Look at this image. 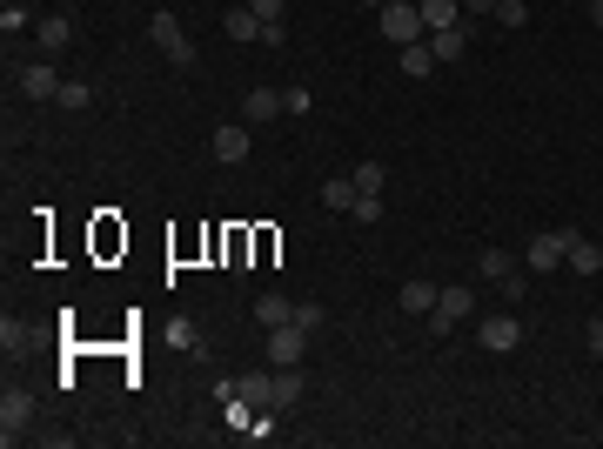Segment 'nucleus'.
<instances>
[{
    "instance_id": "f257e3e1",
    "label": "nucleus",
    "mask_w": 603,
    "mask_h": 449,
    "mask_svg": "<svg viewBox=\"0 0 603 449\" xmlns=\"http://www.w3.org/2000/svg\"><path fill=\"white\" fill-rule=\"evenodd\" d=\"M376 27H382V41H389V47H416V41H429L423 7H416V0H389V7H376Z\"/></svg>"
},
{
    "instance_id": "f03ea898",
    "label": "nucleus",
    "mask_w": 603,
    "mask_h": 449,
    "mask_svg": "<svg viewBox=\"0 0 603 449\" xmlns=\"http://www.w3.org/2000/svg\"><path fill=\"white\" fill-rule=\"evenodd\" d=\"M456 322H476V289H469V282H449V289L436 295V309H429V329H436V336H449Z\"/></svg>"
},
{
    "instance_id": "7ed1b4c3",
    "label": "nucleus",
    "mask_w": 603,
    "mask_h": 449,
    "mask_svg": "<svg viewBox=\"0 0 603 449\" xmlns=\"http://www.w3.org/2000/svg\"><path fill=\"white\" fill-rule=\"evenodd\" d=\"M148 34H155V47L175 61V68H195V41H188V27H181L175 14H155V21H148Z\"/></svg>"
},
{
    "instance_id": "20e7f679",
    "label": "nucleus",
    "mask_w": 603,
    "mask_h": 449,
    "mask_svg": "<svg viewBox=\"0 0 603 449\" xmlns=\"http://www.w3.org/2000/svg\"><path fill=\"white\" fill-rule=\"evenodd\" d=\"M302 356H309V329H295V322L268 329V369H302Z\"/></svg>"
},
{
    "instance_id": "39448f33",
    "label": "nucleus",
    "mask_w": 603,
    "mask_h": 449,
    "mask_svg": "<svg viewBox=\"0 0 603 449\" xmlns=\"http://www.w3.org/2000/svg\"><path fill=\"white\" fill-rule=\"evenodd\" d=\"M27 423H34V396H27V389H7V396H0V443H21Z\"/></svg>"
},
{
    "instance_id": "423d86ee",
    "label": "nucleus",
    "mask_w": 603,
    "mask_h": 449,
    "mask_svg": "<svg viewBox=\"0 0 603 449\" xmlns=\"http://www.w3.org/2000/svg\"><path fill=\"white\" fill-rule=\"evenodd\" d=\"M476 342H483L490 356H510L516 342H523V322H516V315H483V322H476Z\"/></svg>"
},
{
    "instance_id": "0eeeda50",
    "label": "nucleus",
    "mask_w": 603,
    "mask_h": 449,
    "mask_svg": "<svg viewBox=\"0 0 603 449\" xmlns=\"http://www.w3.org/2000/svg\"><path fill=\"white\" fill-rule=\"evenodd\" d=\"M563 269L570 275H597L603 269V248L583 235V228H563Z\"/></svg>"
},
{
    "instance_id": "6e6552de",
    "label": "nucleus",
    "mask_w": 603,
    "mask_h": 449,
    "mask_svg": "<svg viewBox=\"0 0 603 449\" xmlns=\"http://www.w3.org/2000/svg\"><path fill=\"white\" fill-rule=\"evenodd\" d=\"M208 148H215V161H228V168H235V161H248V148H255V135H248V121H222Z\"/></svg>"
},
{
    "instance_id": "1a4fd4ad",
    "label": "nucleus",
    "mask_w": 603,
    "mask_h": 449,
    "mask_svg": "<svg viewBox=\"0 0 603 449\" xmlns=\"http://www.w3.org/2000/svg\"><path fill=\"white\" fill-rule=\"evenodd\" d=\"M523 269H563V228H543V235H530V248H523Z\"/></svg>"
},
{
    "instance_id": "9d476101",
    "label": "nucleus",
    "mask_w": 603,
    "mask_h": 449,
    "mask_svg": "<svg viewBox=\"0 0 603 449\" xmlns=\"http://www.w3.org/2000/svg\"><path fill=\"white\" fill-rule=\"evenodd\" d=\"M476 275H483V282H496V289H510L516 275H523V262H516L510 248H483V255H476Z\"/></svg>"
},
{
    "instance_id": "9b49d317",
    "label": "nucleus",
    "mask_w": 603,
    "mask_h": 449,
    "mask_svg": "<svg viewBox=\"0 0 603 449\" xmlns=\"http://www.w3.org/2000/svg\"><path fill=\"white\" fill-rule=\"evenodd\" d=\"M469 47H476V27H469V21L443 27V34H429V54H436V61H463Z\"/></svg>"
},
{
    "instance_id": "f8f14e48",
    "label": "nucleus",
    "mask_w": 603,
    "mask_h": 449,
    "mask_svg": "<svg viewBox=\"0 0 603 449\" xmlns=\"http://www.w3.org/2000/svg\"><path fill=\"white\" fill-rule=\"evenodd\" d=\"M21 94H27V101H61V74H54V61L21 68Z\"/></svg>"
},
{
    "instance_id": "ddd939ff",
    "label": "nucleus",
    "mask_w": 603,
    "mask_h": 449,
    "mask_svg": "<svg viewBox=\"0 0 603 449\" xmlns=\"http://www.w3.org/2000/svg\"><path fill=\"white\" fill-rule=\"evenodd\" d=\"M242 121H248V128L282 121V94H275V88H248V94H242Z\"/></svg>"
},
{
    "instance_id": "4468645a",
    "label": "nucleus",
    "mask_w": 603,
    "mask_h": 449,
    "mask_svg": "<svg viewBox=\"0 0 603 449\" xmlns=\"http://www.w3.org/2000/svg\"><path fill=\"white\" fill-rule=\"evenodd\" d=\"M436 295H443V289H436L429 275H409L396 302H402V315H429V309H436Z\"/></svg>"
},
{
    "instance_id": "2eb2a0df",
    "label": "nucleus",
    "mask_w": 603,
    "mask_h": 449,
    "mask_svg": "<svg viewBox=\"0 0 603 449\" xmlns=\"http://www.w3.org/2000/svg\"><path fill=\"white\" fill-rule=\"evenodd\" d=\"M34 41H41V54H61V47L74 41V14H47V21H34Z\"/></svg>"
},
{
    "instance_id": "dca6fc26",
    "label": "nucleus",
    "mask_w": 603,
    "mask_h": 449,
    "mask_svg": "<svg viewBox=\"0 0 603 449\" xmlns=\"http://www.w3.org/2000/svg\"><path fill=\"white\" fill-rule=\"evenodd\" d=\"M416 7H423V27H429V34H443V27L469 21V14H463V0H416Z\"/></svg>"
},
{
    "instance_id": "f3484780",
    "label": "nucleus",
    "mask_w": 603,
    "mask_h": 449,
    "mask_svg": "<svg viewBox=\"0 0 603 449\" xmlns=\"http://www.w3.org/2000/svg\"><path fill=\"white\" fill-rule=\"evenodd\" d=\"M356 195H362L356 175H329V181H322V208H335V215H349V208H356Z\"/></svg>"
},
{
    "instance_id": "a211bd4d",
    "label": "nucleus",
    "mask_w": 603,
    "mask_h": 449,
    "mask_svg": "<svg viewBox=\"0 0 603 449\" xmlns=\"http://www.w3.org/2000/svg\"><path fill=\"white\" fill-rule=\"evenodd\" d=\"M255 322H262V329H282V322H295V302L289 295H275V289L255 295Z\"/></svg>"
},
{
    "instance_id": "6ab92c4d",
    "label": "nucleus",
    "mask_w": 603,
    "mask_h": 449,
    "mask_svg": "<svg viewBox=\"0 0 603 449\" xmlns=\"http://www.w3.org/2000/svg\"><path fill=\"white\" fill-rule=\"evenodd\" d=\"M222 27H228V41H262V21H255V7H248V0H242V7H228Z\"/></svg>"
},
{
    "instance_id": "aec40b11",
    "label": "nucleus",
    "mask_w": 603,
    "mask_h": 449,
    "mask_svg": "<svg viewBox=\"0 0 603 449\" xmlns=\"http://www.w3.org/2000/svg\"><path fill=\"white\" fill-rule=\"evenodd\" d=\"M235 389H242L248 409H275V369H268V376H242Z\"/></svg>"
},
{
    "instance_id": "412c9836",
    "label": "nucleus",
    "mask_w": 603,
    "mask_h": 449,
    "mask_svg": "<svg viewBox=\"0 0 603 449\" xmlns=\"http://www.w3.org/2000/svg\"><path fill=\"white\" fill-rule=\"evenodd\" d=\"M396 61H402V74H409V81H423V74L436 68V54H429V41H416V47H396Z\"/></svg>"
},
{
    "instance_id": "4be33fe9",
    "label": "nucleus",
    "mask_w": 603,
    "mask_h": 449,
    "mask_svg": "<svg viewBox=\"0 0 603 449\" xmlns=\"http://www.w3.org/2000/svg\"><path fill=\"white\" fill-rule=\"evenodd\" d=\"M302 403V376L295 369H275V409H295Z\"/></svg>"
},
{
    "instance_id": "5701e85b",
    "label": "nucleus",
    "mask_w": 603,
    "mask_h": 449,
    "mask_svg": "<svg viewBox=\"0 0 603 449\" xmlns=\"http://www.w3.org/2000/svg\"><path fill=\"white\" fill-rule=\"evenodd\" d=\"M54 108H67V114L94 108V88H88V81H61V101H54Z\"/></svg>"
},
{
    "instance_id": "b1692460",
    "label": "nucleus",
    "mask_w": 603,
    "mask_h": 449,
    "mask_svg": "<svg viewBox=\"0 0 603 449\" xmlns=\"http://www.w3.org/2000/svg\"><path fill=\"white\" fill-rule=\"evenodd\" d=\"M349 175H356V188H362V195H382V181H389V168H382V161H356Z\"/></svg>"
},
{
    "instance_id": "393cba45",
    "label": "nucleus",
    "mask_w": 603,
    "mask_h": 449,
    "mask_svg": "<svg viewBox=\"0 0 603 449\" xmlns=\"http://www.w3.org/2000/svg\"><path fill=\"white\" fill-rule=\"evenodd\" d=\"M248 7H255L262 27H289V0H248Z\"/></svg>"
},
{
    "instance_id": "a878e982",
    "label": "nucleus",
    "mask_w": 603,
    "mask_h": 449,
    "mask_svg": "<svg viewBox=\"0 0 603 449\" xmlns=\"http://www.w3.org/2000/svg\"><path fill=\"white\" fill-rule=\"evenodd\" d=\"M175 349H181V356H208V342H201L195 322H175Z\"/></svg>"
},
{
    "instance_id": "bb28decb",
    "label": "nucleus",
    "mask_w": 603,
    "mask_h": 449,
    "mask_svg": "<svg viewBox=\"0 0 603 449\" xmlns=\"http://www.w3.org/2000/svg\"><path fill=\"white\" fill-rule=\"evenodd\" d=\"M496 21L503 27H530V0H496Z\"/></svg>"
},
{
    "instance_id": "cd10ccee",
    "label": "nucleus",
    "mask_w": 603,
    "mask_h": 449,
    "mask_svg": "<svg viewBox=\"0 0 603 449\" xmlns=\"http://www.w3.org/2000/svg\"><path fill=\"white\" fill-rule=\"evenodd\" d=\"M282 114H315V94L295 81V88H282Z\"/></svg>"
},
{
    "instance_id": "c85d7f7f",
    "label": "nucleus",
    "mask_w": 603,
    "mask_h": 449,
    "mask_svg": "<svg viewBox=\"0 0 603 449\" xmlns=\"http://www.w3.org/2000/svg\"><path fill=\"white\" fill-rule=\"evenodd\" d=\"M322 322H329V309H322V302H295V329H322Z\"/></svg>"
},
{
    "instance_id": "c756f323",
    "label": "nucleus",
    "mask_w": 603,
    "mask_h": 449,
    "mask_svg": "<svg viewBox=\"0 0 603 449\" xmlns=\"http://www.w3.org/2000/svg\"><path fill=\"white\" fill-rule=\"evenodd\" d=\"M21 27H34V14H27V7H0V34H7V41H14Z\"/></svg>"
},
{
    "instance_id": "7c9ffc66",
    "label": "nucleus",
    "mask_w": 603,
    "mask_h": 449,
    "mask_svg": "<svg viewBox=\"0 0 603 449\" xmlns=\"http://www.w3.org/2000/svg\"><path fill=\"white\" fill-rule=\"evenodd\" d=\"M349 222H382V195H356V208H349Z\"/></svg>"
},
{
    "instance_id": "2f4dec72",
    "label": "nucleus",
    "mask_w": 603,
    "mask_h": 449,
    "mask_svg": "<svg viewBox=\"0 0 603 449\" xmlns=\"http://www.w3.org/2000/svg\"><path fill=\"white\" fill-rule=\"evenodd\" d=\"M242 436H248V443H268V436H275V409H262V416H255Z\"/></svg>"
},
{
    "instance_id": "473e14b6",
    "label": "nucleus",
    "mask_w": 603,
    "mask_h": 449,
    "mask_svg": "<svg viewBox=\"0 0 603 449\" xmlns=\"http://www.w3.org/2000/svg\"><path fill=\"white\" fill-rule=\"evenodd\" d=\"M21 342H27V329L14 322V315H7V322H0V349H21Z\"/></svg>"
},
{
    "instance_id": "72a5a7b5",
    "label": "nucleus",
    "mask_w": 603,
    "mask_h": 449,
    "mask_svg": "<svg viewBox=\"0 0 603 449\" xmlns=\"http://www.w3.org/2000/svg\"><path fill=\"white\" fill-rule=\"evenodd\" d=\"M583 342H590V356L603 362V322H597V315H590V329H583Z\"/></svg>"
},
{
    "instance_id": "f704fd0d",
    "label": "nucleus",
    "mask_w": 603,
    "mask_h": 449,
    "mask_svg": "<svg viewBox=\"0 0 603 449\" xmlns=\"http://www.w3.org/2000/svg\"><path fill=\"white\" fill-rule=\"evenodd\" d=\"M463 14H496V0H463Z\"/></svg>"
},
{
    "instance_id": "c9c22d12",
    "label": "nucleus",
    "mask_w": 603,
    "mask_h": 449,
    "mask_svg": "<svg viewBox=\"0 0 603 449\" xmlns=\"http://www.w3.org/2000/svg\"><path fill=\"white\" fill-rule=\"evenodd\" d=\"M590 27H603V0H590Z\"/></svg>"
},
{
    "instance_id": "e433bc0d",
    "label": "nucleus",
    "mask_w": 603,
    "mask_h": 449,
    "mask_svg": "<svg viewBox=\"0 0 603 449\" xmlns=\"http://www.w3.org/2000/svg\"><path fill=\"white\" fill-rule=\"evenodd\" d=\"M362 7H389V0H362Z\"/></svg>"
},
{
    "instance_id": "4c0bfd02",
    "label": "nucleus",
    "mask_w": 603,
    "mask_h": 449,
    "mask_svg": "<svg viewBox=\"0 0 603 449\" xmlns=\"http://www.w3.org/2000/svg\"><path fill=\"white\" fill-rule=\"evenodd\" d=\"M597 322H603V309H597Z\"/></svg>"
}]
</instances>
